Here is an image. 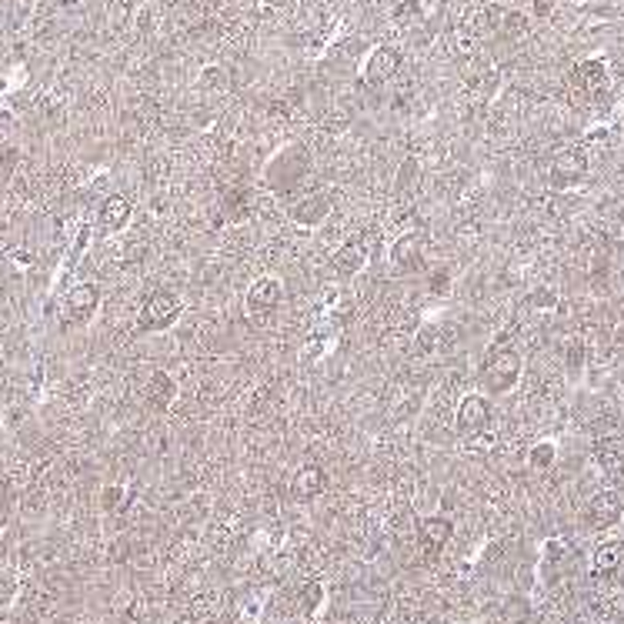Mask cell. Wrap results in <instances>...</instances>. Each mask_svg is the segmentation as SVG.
I'll return each instance as SVG.
<instances>
[{
  "label": "cell",
  "instance_id": "6da1fadb",
  "mask_svg": "<svg viewBox=\"0 0 624 624\" xmlns=\"http://www.w3.org/2000/svg\"><path fill=\"white\" fill-rule=\"evenodd\" d=\"M521 378V354L514 347H495L481 364V384L495 395L511 391Z\"/></svg>",
  "mask_w": 624,
  "mask_h": 624
},
{
  "label": "cell",
  "instance_id": "7a4b0ae2",
  "mask_svg": "<svg viewBox=\"0 0 624 624\" xmlns=\"http://www.w3.org/2000/svg\"><path fill=\"white\" fill-rule=\"evenodd\" d=\"M180 314V301L171 291H154L144 304H140L137 324L140 331H167Z\"/></svg>",
  "mask_w": 624,
  "mask_h": 624
},
{
  "label": "cell",
  "instance_id": "3957f363",
  "mask_svg": "<svg viewBox=\"0 0 624 624\" xmlns=\"http://www.w3.org/2000/svg\"><path fill=\"white\" fill-rule=\"evenodd\" d=\"M280 297H284V287H280L278 278H257L251 284V291H247V314L251 318H268L270 311L280 304Z\"/></svg>",
  "mask_w": 624,
  "mask_h": 624
},
{
  "label": "cell",
  "instance_id": "277c9868",
  "mask_svg": "<svg viewBox=\"0 0 624 624\" xmlns=\"http://www.w3.org/2000/svg\"><path fill=\"white\" fill-rule=\"evenodd\" d=\"M491 424V404L487 397L481 395H468L458 404V418H454V428L461 434H481Z\"/></svg>",
  "mask_w": 624,
  "mask_h": 624
},
{
  "label": "cell",
  "instance_id": "5b68a950",
  "mask_svg": "<svg viewBox=\"0 0 624 624\" xmlns=\"http://www.w3.org/2000/svg\"><path fill=\"white\" fill-rule=\"evenodd\" d=\"M587 174V157L581 151H561L551 161V184L554 187H574Z\"/></svg>",
  "mask_w": 624,
  "mask_h": 624
},
{
  "label": "cell",
  "instance_id": "8992f818",
  "mask_svg": "<svg viewBox=\"0 0 624 624\" xmlns=\"http://www.w3.org/2000/svg\"><path fill=\"white\" fill-rule=\"evenodd\" d=\"M621 511H624V501L618 491H601V495L591 497V504H587V524L591 528H612V524L621 521Z\"/></svg>",
  "mask_w": 624,
  "mask_h": 624
},
{
  "label": "cell",
  "instance_id": "52a82bcc",
  "mask_svg": "<svg viewBox=\"0 0 624 624\" xmlns=\"http://www.w3.org/2000/svg\"><path fill=\"white\" fill-rule=\"evenodd\" d=\"M420 261H424V237L420 234H404L391 244V264L397 270L411 274V270L420 268Z\"/></svg>",
  "mask_w": 624,
  "mask_h": 624
},
{
  "label": "cell",
  "instance_id": "ba28073f",
  "mask_svg": "<svg viewBox=\"0 0 624 624\" xmlns=\"http://www.w3.org/2000/svg\"><path fill=\"white\" fill-rule=\"evenodd\" d=\"M397 71H401V54L395 47H378L368 57V64H364V77L370 84H387Z\"/></svg>",
  "mask_w": 624,
  "mask_h": 624
},
{
  "label": "cell",
  "instance_id": "9c48e42d",
  "mask_svg": "<svg viewBox=\"0 0 624 624\" xmlns=\"http://www.w3.org/2000/svg\"><path fill=\"white\" fill-rule=\"evenodd\" d=\"M324 487H328V474H324V468H318V464H304L301 471L294 474L291 495L297 497V501H311V497L324 495Z\"/></svg>",
  "mask_w": 624,
  "mask_h": 624
},
{
  "label": "cell",
  "instance_id": "30bf717a",
  "mask_svg": "<svg viewBox=\"0 0 624 624\" xmlns=\"http://www.w3.org/2000/svg\"><path fill=\"white\" fill-rule=\"evenodd\" d=\"M64 311L71 320H87L97 311V287L94 284H77L64 297Z\"/></svg>",
  "mask_w": 624,
  "mask_h": 624
},
{
  "label": "cell",
  "instance_id": "8fae6325",
  "mask_svg": "<svg viewBox=\"0 0 624 624\" xmlns=\"http://www.w3.org/2000/svg\"><path fill=\"white\" fill-rule=\"evenodd\" d=\"M364 264H368V247L361 241H347L345 247H337V254H334V274L345 280L361 274Z\"/></svg>",
  "mask_w": 624,
  "mask_h": 624
},
{
  "label": "cell",
  "instance_id": "7c38bea8",
  "mask_svg": "<svg viewBox=\"0 0 624 624\" xmlns=\"http://www.w3.org/2000/svg\"><path fill=\"white\" fill-rule=\"evenodd\" d=\"M174 395H178V384H174L171 374H164V370L151 374V381H147V408L167 411L171 408V401H174Z\"/></svg>",
  "mask_w": 624,
  "mask_h": 624
},
{
  "label": "cell",
  "instance_id": "4fadbf2b",
  "mask_svg": "<svg viewBox=\"0 0 624 624\" xmlns=\"http://www.w3.org/2000/svg\"><path fill=\"white\" fill-rule=\"evenodd\" d=\"M328 214H331V197H328L324 191L311 194V197H304L301 204L294 207V220H297V224H311V228L320 224Z\"/></svg>",
  "mask_w": 624,
  "mask_h": 624
},
{
  "label": "cell",
  "instance_id": "5bb4252c",
  "mask_svg": "<svg viewBox=\"0 0 624 624\" xmlns=\"http://www.w3.org/2000/svg\"><path fill=\"white\" fill-rule=\"evenodd\" d=\"M130 220V201L124 194H114L101 204V228L107 230H121Z\"/></svg>",
  "mask_w": 624,
  "mask_h": 624
},
{
  "label": "cell",
  "instance_id": "9a60e30c",
  "mask_svg": "<svg viewBox=\"0 0 624 624\" xmlns=\"http://www.w3.org/2000/svg\"><path fill=\"white\" fill-rule=\"evenodd\" d=\"M454 535V524L441 518V514H434V518H424L420 521V541L428 545V548H445L447 541Z\"/></svg>",
  "mask_w": 624,
  "mask_h": 624
},
{
  "label": "cell",
  "instance_id": "2e32d148",
  "mask_svg": "<svg viewBox=\"0 0 624 624\" xmlns=\"http://www.w3.org/2000/svg\"><path fill=\"white\" fill-rule=\"evenodd\" d=\"M574 84L581 90H601L608 84V71L601 61H585V64L574 67Z\"/></svg>",
  "mask_w": 624,
  "mask_h": 624
},
{
  "label": "cell",
  "instance_id": "e0dca14e",
  "mask_svg": "<svg viewBox=\"0 0 624 624\" xmlns=\"http://www.w3.org/2000/svg\"><path fill=\"white\" fill-rule=\"evenodd\" d=\"M621 561H624V548L618 545V541H608V545H601V548L595 551V571L614 574L618 568H621Z\"/></svg>",
  "mask_w": 624,
  "mask_h": 624
},
{
  "label": "cell",
  "instance_id": "ac0fdd59",
  "mask_svg": "<svg viewBox=\"0 0 624 624\" xmlns=\"http://www.w3.org/2000/svg\"><path fill=\"white\" fill-rule=\"evenodd\" d=\"M551 461H554V445H551V441L535 445V451H531V468L545 471V468H551Z\"/></svg>",
  "mask_w": 624,
  "mask_h": 624
},
{
  "label": "cell",
  "instance_id": "d6986e66",
  "mask_svg": "<svg viewBox=\"0 0 624 624\" xmlns=\"http://www.w3.org/2000/svg\"><path fill=\"white\" fill-rule=\"evenodd\" d=\"M428 291L437 294V297H441V294H447V291H451V274H447V270H434L431 278H428Z\"/></svg>",
  "mask_w": 624,
  "mask_h": 624
},
{
  "label": "cell",
  "instance_id": "ffe728a7",
  "mask_svg": "<svg viewBox=\"0 0 624 624\" xmlns=\"http://www.w3.org/2000/svg\"><path fill=\"white\" fill-rule=\"evenodd\" d=\"M414 17H420L418 0H404V4H401V7L395 11V21H397V24H411Z\"/></svg>",
  "mask_w": 624,
  "mask_h": 624
},
{
  "label": "cell",
  "instance_id": "44dd1931",
  "mask_svg": "<svg viewBox=\"0 0 624 624\" xmlns=\"http://www.w3.org/2000/svg\"><path fill=\"white\" fill-rule=\"evenodd\" d=\"M504 30H508V34H524V30H528V17L518 11L504 13Z\"/></svg>",
  "mask_w": 624,
  "mask_h": 624
},
{
  "label": "cell",
  "instance_id": "7402d4cb",
  "mask_svg": "<svg viewBox=\"0 0 624 624\" xmlns=\"http://www.w3.org/2000/svg\"><path fill=\"white\" fill-rule=\"evenodd\" d=\"M301 604H304L307 612L320 604V585H318V581H314V585H304V591H301Z\"/></svg>",
  "mask_w": 624,
  "mask_h": 624
},
{
  "label": "cell",
  "instance_id": "603a6c76",
  "mask_svg": "<svg viewBox=\"0 0 624 624\" xmlns=\"http://www.w3.org/2000/svg\"><path fill=\"white\" fill-rule=\"evenodd\" d=\"M121 501H124V487H107V491H104V508L117 511L121 508Z\"/></svg>",
  "mask_w": 624,
  "mask_h": 624
},
{
  "label": "cell",
  "instance_id": "cb8c5ba5",
  "mask_svg": "<svg viewBox=\"0 0 624 624\" xmlns=\"http://www.w3.org/2000/svg\"><path fill=\"white\" fill-rule=\"evenodd\" d=\"M558 0H535V17H548Z\"/></svg>",
  "mask_w": 624,
  "mask_h": 624
},
{
  "label": "cell",
  "instance_id": "d4e9b609",
  "mask_svg": "<svg viewBox=\"0 0 624 624\" xmlns=\"http://www.w3.org/2000/svg\"><path fill=\"white\" fill-rule=\"evenodd\" d=\"M581 357H585V351H581V347L574 345V347H571V354H568V361H571L574 368H578V364H581Z\"/></svg>",
  "mask_w": 624,
  "mask_h": 624
},
{
  "label": "cell",
  "instance_id": "484cf974",
  "mask_svg": "<svg viewBox=\"0 0 624 624\" xmlns=\"http://www.w3.org/2000/svg\"><path fill=\"white\" fill-rule=\"evenodd\" d=\"M431 624H451V621H431Z\"/></svg>",
  "mask_w": 624,
  "mask_h": 624
},
{
  "label": "cell",
  "instance_id": "4316f807",
  "mask_svg": "<svg viewBox=\"0 0 624 624\" xmlns=\"http://www.w3.org/2000/svg\"><path fill=\"white\" fill-rule=\"evenodd\" d=\"M578 4H585V0H578Z\"/></svg>",
  "mask_w": 624,
  "mask_h": 624
}]
</instances>
